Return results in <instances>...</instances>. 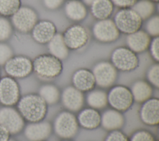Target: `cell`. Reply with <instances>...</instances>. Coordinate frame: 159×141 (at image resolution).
I'll list each match as a JSON object with an SVG mask.
<instances>
[{
  "label": "cell",
  "mask_w": 159,
  "mask_h": 141,
  "mask_svg": "<svg viewBox=\"0 0 159 141\" xmlns=\"http://www.w3.org/2000/svg\"><path fill=\"white\" fill-rule=\"evenodd\" d=\"M17 110L24 120L29 122L42 121L47 112V105L39 94L29 93L20 98Z\"/></svg>",
  "instance_id": "6da1fadb"
},
{
  "label": "cell",
  "mask_w": 159,
  "mask_h": 141,
  "mask_svg": "<svg viewBox=\"0 0 159 141\" xmlns=\"http://www.w3.org/2000/svg\"><path fill=\"white\" fill-rule=\"evenodd\" d=\"M33 70L40 77L54 79L58 77L63 70L61 60L49 54H42L32 61Z\"/></svg>",
  "instance_id": "7a4b0ae2"
},
{
  "label": "cell",
  "mask_w": 159,
  "mask_h": 141,
  "mask_svg": "<svg viewBox=\"0 0 159 141\" xmlns=\"http://www.w3.org/2000/svg\"><path fill=\"white\" fill-rule=\"evenodd\" d=\"M79 124L72 112L63 111L54 120L53 130L57 136L64 139L73 138L78 132Z\"/></svg>",
  "instance_id": "3957f363"
},
{
  "label": "cell",
  "mask_w": 159,
  "mask_h": 141,
  "mask_svg": "<svg viewBox=\"0 0 159 141\" xmlns=\"http://www.w3.org/2000/svg\"><path fill=\"white\" fill-rule=\"evenodd\" d=\"M113 20L120 33L127 35L140 30L143 21L131 8L120 9L116 14Z\"/></svg>",
  "instance_id": "277c9868"
},
{
  "label": "cell",
  "mask_w": 159,
  "mask_h": 141,
  "mask_svg": "<svg viewBox=\"0 0 159 141\" xmlns=\"http://www.w3.org/2000/svg\"><path fill=\"white\" fill-rule=\"evenodd\" d=\"M111 63L117 70L130 72L135 70L139 64V58L135 53L128 47L119 46L111 53Z\"/></svg>",
  "instance_id": "5b68a950"
},
{
  "label": "cell",
  "mask_w": 159,
  "mask_h": 141,
  "mask_svg": "<svg viewBox=\"0 0 159 141\" xmlns=\"http://www.w3.org/2000/svg\"><path fill=\"white\" fill-rule=\"evenodd\" d=\"M107 101L110 106L118 111L128 110L134 103L130 89L124 85H116L107 93Z\"/></svg>",
  "instance_id": "8992f818"
},
{
  "label": "cell",
  "mask_w": 159,
  "mask_h": 141,
  "mask_svg": "<svg viewBox=\"0 0 159 141\" xmlns=\"http://www.w3.org/2000/svg\"><path fill=\"white\" fill-rule=\"evenodd\" d=\"M0 125L11 135L17 134L24 129L25 120L17 109L4 106L0 108Z\"/></svg>",
  "instance_id": "52a82bcc"
},
{
  "label": "cell",
  "mask_w": 159,
  "mask_h": 141,
  "mask_svg": "<svg viewBox=\"0 0 159 141\" xmlns=\"http://www.w3.org/2000/svg\"><path fill=\"white\" fill-rule=\"evenodd\" d=\"M62 36L66 46L71 50L82 48L87 44L89 38L87 29L80 24H75L68 27Z\"/></svg>",
  "instance_id": "ba28073f"
},
{
  "label": "cell",
  "mask_w": 159,
  "mask_h": 141,
  "mask_svg": "<svg viewBox=\"0 0 159 141\" xmlns=\"http://www.w3.org/2000/svg\"><path fill=\"white\" fill-rule=\"evenodd\" d=\"M96 85L101 88H109L116 82L117 71L110 62L103 61L96 63L92 70Z\"/></svg>",
  "instance_id": "9c48e42d"
},
{
  "label": "cell",
  "mask_w": 159,
  "mask_h": 141,
  "mask_svg": "<svg viewBox=\"0 0 159 141\" xmlns=\"http://www.w3.org/2000/svg\"><path fill=\"white\" fill-rule=\"evenodd\" d=\"M94 38L101 43H111L117 40L120 36L114 20L110 19L99 20L93 27Z\"/></svg>",
  "instance_id": "30bf717a"
},
{
  "label": "cell",
  "mask_w": 159,
  "mask_h": 141,
  "mask_svg": "<svg viewBox=\"0 0 159 141\" xmlns=\"http://www.w3.org/2000/svg\"><path fill=\"white\" fill-rule=\"evenodd\" d=\"M20 98L19 85L12 77H5L0 80V103L3 106H13Z\"/></svg>",
  "instance_id": "8fae6325"
},
{
  "label": "cell",
  "mask_w": 159,
  "mask_h": 141,
  "mask_svg": "<svg viewBox=\"0 0 159 141\" xmlns=\"http://www.w3.org/2000/svg\"><path fill=\"white\" fill-rule=\"evenodd\" d=\"M5 70L12 78H24L33 70L32 61L27 57H12L5 63Z\"/></svg>",
  "instance_id": "7c38bea8"
},
{
  "label": "cell",
  "mask_w": 159,
  "mask_h": 141,
  "mask_svg": "<svg viewBox=\"0 0 159 141\" xmlns=\"http://www.w3.org/2000/svg\"><path fill=\"white\" fill-rule=\"evenodd\" d=\"M36 12L29 7H20L13 14L12 21L15 27L22 32H28L32 30L38 22Z\"/></svg>",
  "instance_id": "4fadbf2b"
},
{
  "label": "cell",
  "mask_w": 159,
  "mask_h": 141,
  "mask_svg": "<svg viewBox=\"0 0 159 141\" xmlns=\"http://www.w3.org/2000/svg\"><path fill=\"white\" fill-rule=\"evenodd\" d=\"M60 98L63 106L70 112L80 111L84 103L83 93L73 86L66 87L63 90Z\"/></svg>",
  "instance_id": "5bb4252c"
},
{
  "label": "cell",
  "mask_w": 159,
  "mask_h": 141,
  "mask_svg": "<svg viewBox=\"0 0 159 141\" xmlns=\"http://www.w3.org/2000/svg\"><path fill=\"white\" fill-rule=\"evenodd\" d=\"M52 126L48 121L30 122L24 128V135L29 141H44L51 134Z\"/></svg>",
  "instance_id": "9a60e30c"
},
{
  "label": "cell",
  "mask_w": 159,
  "mask_h": 141,
  "mask_svg": "<svg viewBox=\"0 0 159 141\" xmlns=\"http://www.w3.org/2000/svg\"><path fill=\"white\" fill-rule=\"evenodd\" d=\"M141 121L150 126H157L159 123V100L150 98L143 103L140 109Z\"/></svg>",
  "instance_id": "2e32d148"
},
{
  "label": "cell",
  "mask_w": 159,
  "mask_h": 141,
  "mask_svg": "<svg viewBox=\"0 0 159 141\" xmlns=\"http://www.w3.org/2000/svg\"><path fill=\"white\" fill-rule=\"evenodd\" d=\"M32 31V38L40 44L48 43L57 33V27L53 22L48 20L37 22Z\"/></svg>",
  "instance_id": "e0dca14e"
},
{
  "label": "cell",
  "mask_w": 159,
  "mask_h": 141,
  "mask_svg": "<svg viewBox=\"0 0 159 141\" xmlns=\"http://www.w3.org/2000/svg\"><path fill=\"white\" fill-rule=\"evenodd\" d=\"M72 82L73 87L83 93L92 90L96 85L92 70L86 68H80L76 70L73 74Z\"/></svg>",
  "instance_id": "ac0fdd59"
},
{
  "label": "cell",
  "mask_w": 159,
  "mask_h": 141,
  "mask_svg": "<svg viewBox=\"0 0 159 141\" xmlns=\"http://www.w3.org/2000/svg\"><path fill=\"white\" fill-rule=\"evenodd\" d=\"M150 41V36L145 31L140 29L127 35L126 38L127 47L136 54L146 51L148 48Z\"/></svg>",
  "instance_id": "d6986e66"
},
{
  "label": "cell",
  "mask_w": 159,
  "mask_h": 141,
  "mask_svg": "<svg viewBox=\"0 0 159 141\" xmlns=\"http://www.w3.org/2000/svg\"><path fill=\"white\" fill-rule=\"evenodd\" d=\"M77 121L79 126L87 130H93L101 125V115L94 108H88L80 111Z\"/></svg>",
  "instance_id": "ffe728a7"
},
{
  "label": "cell",
  "mask_w": 159,
  "mask_h": 141,
  "mask_svg": "<svg viewBox=\"0 0 159 141\" xmlns=\"http://www.w3.org/2000/svg\"><path fill=\"white\" fill-rule=\"evenodd\" d=\"M125 118L121 112L114 109L105 111L101 115V124L109 131L119 130L124 125Z\"/></svg>",
  "instance_id": "44dd1931"
},
{
  "label": "cell",
  "mask_w": 159,
  "mask_h": 141,
  "mask_svg": "<svg viewBox=\"0 0 159 141\" xmlns=\"http://www.w3.org/2000/svg\"><path fill=\"white\" fill-rule=\"evenodd\" d=\"M64 11L69 19L77 22L84 20L88 14L85 4L80 0H70L66 2Z\"/></svg>",
  "instance_id": "7402d4cb"
},
{
  "label": "cell",
  "mask_w": 159,
  "mask_h": 141,
  "mask_svg": "<svg viewBox=\"0 0 159 141\" xmlns=\"http://www.w3.org/2000/svg\"><path fill=\"white\" fill-rule=\"evenodd\" d=\"M130 91L134 101L137 103H143L150 99L153 93L152 85L147 81L139 80L132 85Z\"/></svg>",
  "instance_id": "603a6c76"
},
{
  "label": "cell",
  "mask_w": 159,
  "mask_h": 141,
  "mask_svg": "<svg viewBox=\"0 0 159 141\" xmlns=\"http://www.w3.org/2000/svg\"><path fill=\"white\" fill-rule=\"evenodd\" d=\"M50 54L60 60L65 59L69 54V49L66 46L61 33H56L47 43Z\"/></svg>",
  "instance_id": "cb8c5ba5"
},
{
  "label": "cell",
  "mask_w": 159,
  "mask_h": 141,
  "mask_svg": "<svg viewBox=\"0 0 159 141\" xmlns=\"http://www.w3.org/2000/svg\"><path fill=\"white\" fill-rule=\"evenodd\" d=\"M90 6L91 14L98 20L109 19L114 10V4L111 0H95Z\"/></svg>",
  "instance_id": "d4e9b609"
},
{
  "label": "cell",
  "mask_w": 159,
  "mask_h": 141,
  "mask_svg": "<svg viewBox=\"0 0 159 141\" xmlns=\"http://www.w3.org/2000/svg\"><path fill=\"white\" fill-rule=\"evenodd\" d=\"M39 95L47 105H54L58 103L61 97L58 88L51 83L42 85L39 89Z\"/></svg>",
  "instance_id": "484cf974"
},
{
  "label": "cell",
  "mask_w": 159,
  "mask_h": 141,
  "mask_svg": "<svg viewBox=\"0 0 159 141\" xmlns=\"http://www.w3.org/2000/svg\"><path fill=\"white\" fill-rule=\"evenodd\" d=\"M86 101L90 108L97 110L102 109L108 103L107 93L102 90H92L87 95Z\"/></svg>",
  "instance_id": "4316f807"
},
{
  "label": "cell",
  "mask_w": 159,
  "mask_h": 141,
  "mask_svg": "<svg viewBox=\"0 0 159 141\" xmlns=\"http://www.w3.org/2000/svg\"><path fill=\"white\" fill-rule=\"evenodd\" d=\"M142 20L148 19L155 11V3L150 0H139L132 7Z\"/></svg>",
  "instance_id": "83f0119b"
},
{
  "label": "cell",
  "mask_w": 159,
  "mask_h": 141,
  "mask_svg": "<svg viewBox=\"0 0 159 141\" xmlns=\"http://www.w3.org/2000/svg\"><path fill=\"white\" fill-rule=\"evenodd\" d=\"M20 0H0V13L5 15H13L20 8Z\"/></svg>",
  "instance_id": "f1b7e54d"
},
{
  "label": "cell",
  "mask_w": 159,
  "mask_h": 141,
  "mask_svg": "<svg viewBox=\"0 0 159 141\" xmlns=\"http://www.w3.org/2000/svg\"><path fill=\"white\" fill-rule=\"evenodd\" d=\"M146 32L152 36H158L159 35V17L158 15L150 17L145 25Z\"/></svg>",
  "instance_id": "f546056e"
},
{
  "label": "cell",
  "mask_w": 159,
  "mask_h": 141,
  "mask_svg": "<svg viewBox=\"0 0 159 141\" xmlns=\"http://www.w3.org/2000/svg\"><path fill=\"white\" fill-rule=\"evenodd\" d=\"M148 82L154 87H159V65L158 63L153 64L147 72Z\"/></svg>",
  "instance_id": "4dcf8cb0"
},
{
  "label": "cell",
  "mask_w": 159,
  "mask_h": 141,
  "mask_svg": "<svg viewBox=\"0 0 159 141\" xmlns=\"http://www.w3.org/2000/svg\"><path fill=\"white\" fill-rule=\"evenodd\" d=\"M129 141H156L153 134L147 130H139L133 134Z\"/></svg>",
  "instance_id": "1f68e13d"
},
{
  "label": "cell",
  "mask_w": 159,
  "mask_h": 141,
  "mask_svg": "<svg viewBox=\"0 0 159 141\" xmlns=\"http://www.w3.org/2000/svg\"><path fill=\"white\" fill-rule=\"evenodd\" d=\"M152 58L158 62L159 61V37L155 36L151 40L148 46Z\"/></svg>",
  "instance_id": "d6a6232c"
},
{
  "label": "cell",
  "mask_w": 159,
  "mask_h": 141,
  "mask_svg": "<svg viewBox=\"0 0 159 141\" xmlns=\"http://www.w3.org/2000/svg\"><path fill=\"white\" fill-rule=\"evenodd\" d=\"M12 57V51L11 48L4 44H0V64L5 63Z\"/></svg>",
  "instance_id": "836d02e7"
},
{
  "label": "cell",
  "mask_w": 159,
  "mask_h": 141,
  "mask_svg": "<svg viewBox=\"0 0 159 141\" xmlns=\"http://www.w3.org/2000/svg\"><path fill=\"white\" fill-rule=\"evenodd\" d=\"M11 33L9 22L4 19H0V40L7 38Z\"/></svg>",
  "instance_id": "e575fe53"
},
{
  "label": "cell",
  "mask_w": 159,
  "mask_h": 141,
  "mask_svg": "<svg viewBox=\"0 0 159 141\" xmlns=\"http://www.w3.org/2000/svg\"><path fill=\"white\" fill-rule=\"evenodd\" d=\"M104 141H129L127 136L119 130L111 131Z\"/></svg>",
  "instance_id": "d590c367"
},
{
  "label": "cell",
  "mask_w": 159,
  "mask_h": 141,
  "mask_svg": "<svg viewBox=\"0 0 159 141\" xmlns=\"http://www.w3.org/2000/svg\"><path fill=\"white\" fill-rule=\"evenodd\" d=\"M116 6L124 8H131L139 0H111Z\"/></svg>",
  "instance_id": "8d00e7d4"
},
{
  "label": "cell",
  "mask_w": 159,
  "mask_h": 141,
  "mask_svg": "<svg viewBox=\"0 0 159 141\" xmlns=\"http://www.w3.org/2000/svg\"><path fill=\"white\" fill-rule=\"evenodd\" d=\"M64 0H43L45 7L50 10H55L60 7L63 3Z\"/></svg>",
  "instance_id": "74e56055"
},
{
  "label": "cell",
  "mask_w": 159,
  "mask_h": 141,
  "mask_svg": "<svg viewBox=\"0 0 159 141\" xmlns=\"http://www.w3.org/2000/svg\"><path fill=\"white\" fill-rule=\"evenodd\" d=\"M9 132L0 125V141H8L10 139Z\"/></svg>",
  "instance_id": "f35d334b"
},
{
  "label": "cell",
  "mask_w": 159,
  "mask_h": 141,
  "mask_svg": "<svg viewBox=\"0 0 159 141\" xmlns=\"http://www.w3.org/2000/svg\"><path fill=\"white\" fill-rule=\"evenodd\" d=\"M95 1V0H83V2L86 4V5H88V6H90L93 2Z\"/></svg>",
  "instance_id": "ab89813d"
},
{
  "label": "cell",
  "mask_w": 159,
  "mask_h": 141,
  "mask_svg": "<svg viewBox=\"0 0 159 141\" xmlns=\"http://www.w3.org/2000/svg\"><path fill=\"white\" fill-rule=\"evenodd\" d=\"M150 1H151L153 2L154 3H155V2H156V3H157V2H158V1H159V0H150Z\"/></svg>",
  "instance_id": "60d3db41"
},
{
  "label": "cell",
  "mask_w": 159,
  "mask_h": 141,
  "mask_svg": "<svg viewBox=\"0 0 159 141\" xmlns=\"http://www.w3.org/2000/svg\"><path fill=\"white\" fill-rule=\"evenodd\" d=\"M8 141H17V140H12V139H9Z\"/></svg>",
  "instance_id": "b9f144b4"
},
{
  "label": "cell",
  "mask_w": 159,
  "mask_h": 141,
  "mask_svg": "<svg viewBox=\"0 0 159 141\" xmlns=\"http://www.w3.org/2000/svg\"><path fill=\"white\" fill-rule=\"evenodd\" d=\"M63 141H71V140H63Z\"/></svg>",
  "instance_id": "7bdbcfd3"
},
{
  "label": "cell",
  "mask_w": 159,
  "mask_h": 141,
  "mask_svg": "<svg viewBox=\"0 0 159 141\" xmlns=\"http://www.w3.org/2000/svg\"><path fill=\"white\" fill-rule=\"evenodd\" d=\"M44 141H45V140H44Z\"/></svg>",
  "instance_id": "ee69618b"
}]
</instances>
